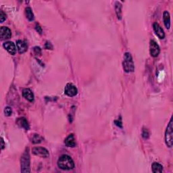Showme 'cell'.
Listing matches in <instances>:
<instances>
[{"instance_id": "4fadbf2b", "label": "cell", "mask_w": 173, "mask_h": 173, "mask_svg": "<svg viewBox=\"0 0 173 173\" xmlns=\"http://www.w3.org/2000/svg\"><path fill=\"white\" fill-rule=\"evenodd\" d=\"M16 45H17L18 50H19L20 53H25V51H27L28 46L25 41H23L22 40H18L16 41Z\"/></svg>"}, {"instance_id": "d6986e66", "label": "cell", "mask_w": 173, "mask_h": 173, "mask_svg": "<svg viewBox=\"0 0 173 173\" xmlns=\"http://www.w3.org/2000/svg\"><path fill=\"white\" fill-rule=\"evenodd\" d=\"M42 137L39 135H37V134H34V135H32V138L30 140L33 143H39L42 141Z\"/></svg>"}, {"instance_id": "2e32d148", "label": "cell", "mask_w": 173, "mask_h": 173, "mask_svg": "<svg viewBox=\"0 0 173 173\" xmlns=\"http://www.w3.org/2000/svg\"><path fill=\"white\" fill-rule=\"evenodd\" d=\"M122 4L119 1L115 2V10L117 13L118 19L121 20L122 19Z\"/></svg>"}, {"instance_id": "52a82bcc", "label": "cell", "mask_w": 173, "mask_h": 173, "mask_svg": "<svg viewBox=\"0 0 173 173\" xmlns=\"http://www.w3.org/2000/svg\"><path fill=\"white\" fill-rule=\"evenodd\" d=\"M64 93L69 97H74L77 94L78 90L73 84L68 83L66 85L65 89H64Z\"/></svg>"}, {"instance_id": "30bf717a", "label": "cell", "mask_w": 173, "mask_h": 173, "mask_svg": "<svg viewBox=\"0 0 173 173\" xmlns=\"http://www.w3.org/2000/svg\"><path fill=\"white\" fill-rule=\"evenodd\" d=\"M153 28L155 33L160 39H164L165 37V34L164 32V30L162 29V28L160 26L159 24H157V22L154 23Z\"/></svg>"}, {"instance_id": "7402d4cb", "label": "cell", "mask_w": 173, "mask_h": 173, "mask_svg": "<svg viewBox=\"0 0 173 173\" xmlns=\"http://www.w3.org/2000/svg\"><path fill=\"white\" fill-rule=\"evenodd\" d=\"M149 132L147 130V129H143V133H142V136H143V137L144 139H148L149 137Z\"/></svg>"}, {"instance_id": "d4e9b609", "label": "cell", "mask_w": 173, "mask_h": 173, "mask_svg": "<svg viewBox=\"0 0 173 173\" xmlns=\"http://www.w3.org/2000/svg\"><path fill=\"white\" fill-rule=\"evenodd\" d=\"M36 30H37V31H38V33H42V29H41V28L39 25H36Z\"/></svg>"}, {"instance_id": "6da1fadb", "label": "cell", "mask_w": 173, "mask_h": 173, "mask_svg": "<svg viewBox=\"0 0 173 173\" xmlns=\"http://www.w3.org/2000/svg\"><path fill=\"white\" fill-rule=\"evenodd\" d=\"M58 166L62 170H69L74 167V163L73 159L68 155H62L58 159Z\"/></svg>"}, {"instance_id": "8fae6325", "label": "cell", "mask_w": 173, "mask_h": 173, "mask_svg": "<svg viewBox=\"0 0 173 173\" xmlns=\"http://www.w3.org/2000/svg\"><path fill=\"white\" fill-rule=\"evenodd\" d=\"M22 95L26 99L32 102L34 101V94L30 89H25L22 91Z\"/></svg>"}, {"instance_id": "3957f363", "label": "cell", "mask_w": 173, "mask_h": 173, "mask_svg": "<svg viewBox=\"0 0 173 173\" xmlns=\"http://www.w3.org/2000/svg\"><path fill=\"white\" fill-rule=\"evenodd\" d=\"M165 142L169 148H172L173 144V127H172V118H171L168 125L166 132H165Z\"/></svg>"}, {"instance_id": "7a4b0ae2", "label": "cell", "mask_w": 173, "mask_h": 173, "mask_svg": "<svg viewBox=\"0 0 173 173\" xmlns=\"http://www.w3.org/2000/svg\"><path fill=\"white\" fill-rule=\"evenodd\" d=\"M123 69L126 73H131L135 70L134 62L130 53L126 52L124 55V60L123 62Z\"/></svg>"}, {"instance_id": "603a6c76", "label": "cell", "mask_w": 173, "mask_h": 173, "mask_svg": "<svg viewBox=\"0 0 173 173\" xmlns=\"http://www.w3.org/2000/svg\"><path fill=\"white\" fill-rule=\"evenodd\" d=\"M45 48L48 49V50H49V49H50V50H52L53 47L50 42L47 41V42H46V43H45Z\"/></svg>"}, {"instance_id": "ba28073f", "label": "cell", "mask_w": 173, "mask_h": 173, "mask_svg": "<svg viewBox=\"0 0 173 173\" xmlns=\"http://www.w3.org/2000/svg\"><path fill=\"white\" fill-rule=\"evenodd\" d=\"M4 47L11 55H15L16 52V45L12 41H6L4 43Z\"/></svg>"}, {"instance_id": "44dd1931", "label": "cell", "mask_w": 173, "mask_h": 173, "mask_svg": "<svg viewBox=\"0 0 173 173\" xmlns=\"http://www.w3.org/2000/svg\"><path fill=\"white\" fill-rule=\"evenodd\" d=\"M6 19V14L2 10H1V12H0V20H1V22H3Z\"/></svg>"}, {"instance_id": "5bb4252c", "label": "cell", "mask_w": 173, "mask_h": 173, "mask_svg": "<svg viewBox=\"0 0 173 173\" xmlns=\"http://www.w3.org/2000/svg\"><path fill=\"white\" fill-rule=\"evenodd\" d=\"M16 123H17V125L20 126V127L24 128L26 129V130H28V129L29 128V125H28L27 120L24 117L18 118Z\"/></svg>"}, {"instance_id": "9c48e42d", "label": "cell", "mask_w": 173, "mask_h": 173, "mask_svg": "<svg viewBox=\"0 0 173 173\" xmlns=\"http://www.w3.org/2000/svg\"><path fill=\"white\" fill-rule=\"evenodd\" d=\"M0 36L1 39H7L12 36L11 30L6 27H1L0 29Z\"/></svg>"}, {"instance_id": "cb8c5ba5", "label": "cell", "mask_w": 173, "mask_h": 173, "mask_svg": "<svg viewBox=\"0 0 173 173\" xmlns=\"http://www.w3.org/2000/svg\"><path fill=\"white\" fill-rule=\"evenodd\" d=\"M34 51H35V52L36 54H41V49L40 48H39V47H35L34 48Z\"/></svg>"}, {"instance_id": "277c9868", "label": "cell", "mask_w": 173, "mask_h": 173, "mask_svg": "<svg viewBox=\"0 0 173 173\" xmlns=\"http://www.w3.org/2000/svg\"><path fill=\"white\" fill-rule=\"evenodd\" d=\"M21 172H30V156L28 148L26 149L21 157Z\"/></svg>"}, {"instance_id": "e0dca14e", "label": "cell", "mask_w": 173, "mask_h": 173, "mask_svg": "<svg viewBox=\"0 0 173 173\" xmlns=\"http://www.w3.org/2000/svg\"><path fill=\"white\" fill-rule=\"evenodd\" d=\"M151 168H152V171L155 173H157V172L161 173L162 172V171H163V166H162L160 164L157 163V162H154V163H153V164H152V166H151Z\"/></svg>"}, {"instance_id": "ac0fdd59", "label": "cell", "mask_w": 173, "mask_h": 173, "mask_svg": "<svg viewBox=\"0 0 173 173\" xmlns=\"http://www.w3.org/2000/svg\"><path fill=\"white\" fill-rule=\"evenodd\" d=\"M25 14L26 16H27V19L29 20V21H33L34 20V14H33V11L30 7H27L25 8Z\"/></svg>"}, {"instance_id": "484cf974", "label": "cell", "mask_w": 173, "mask_h": 173, "mask_svg": "<svg viewBox=\"0 0 173 173\" xmlns=\"http://www.w3.org/2000/svg\"><path fill=\"white\" fill-rule=\"evenodd\" d=\"M1 149H3L5 147V143H4V139L3 138H1Z\"/></svg>"}, {"instance_id": "7c38bea8", "label": "cell", "mask_w": 173, "mask_h": 173, "mask_svg": "<svg viewBox=\"0 0 173 173\" xmlns=\"http://www.w3.org/2000/svg\"><path fill=\"white\" fill-rule=\"evenodd\" d=\"M64 143H65L66 146H68V147H71V148H74V147H75L76 143V141H75V139H74V136L73 134H71V135H69L68 137H67L65 139V141H64Z\"/></svg>"}, {"instance_id": "ffe728a7", "label": "cell", "mask_w": 173, "mask_h": 173, "mask_svg": "<svg viewBox=\"0 0 173 173\" xmlns=\"http://www.w3.org/2000/svg\"><path fill=\"white\" fill-rule=\"evenodd\" d=\"M4 113H5V115L7 116V117H10V116L12 115V110L10 107H6L4 110Z\"/></svg>"}, {"instance_id": "5b68a950", "label": "cell", "mask_w": 173, "mask_h": 173, "mask_svg": "<svg viewBox=\"0 0 173 173\" xmlns=\"http://www.w3.org/2000/svg\"><path fill=\"white\" fill-rule=\"evenodd\" d=\"M33 154H34L36 156L42 157H48L50 156L49 151L47 149L41 147H35L32 149Z\"/></svg>"}, {"instance_id": "8992f818", "label": "cell", "mask_w": 173, "mask_h": 173, "mask_svg": "<svg viewBox=\"0 0 173 173\" xmlns=\"http://www.w3.org/2000/svg\"><path fill=\"white\" fill-rule=\"evenodd\" d=\"M149 51H150L151 56L154 58L158 56L160 51L159 45L154 40H151L150 43H149Z\"/></svg>"}, {"instance_id": "9a60e30c", "label": "cell", "mask_w": 173, "mask_h": 173, "mask_svg": "<svg viewBox=\"0 0 173 173\" xmlns=\"http://www.w3.org/2000/svg\"><path fill=\"white\" fill-rule=\"evenodd\" d=\"M163 20L165 27L166 28L169 29L170 27V14L168 11H164L163 14Z\"/></svg>"}]
</instances>
